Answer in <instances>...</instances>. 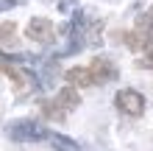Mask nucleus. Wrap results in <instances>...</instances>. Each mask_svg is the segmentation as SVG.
Listing matches in <instances>:
<instances>
[{
	"instance_id": "obj_2",
	"label": "nucleus",
	"mask_w": 153,
	"mask_h": 151,
	"mask_svg": "<svg viewBox=\"0 0 153 151\" xmlns=\"http://www.w3.org/2000/svg\"><path fill=\"white\" fill-rule=\"evenodd\" d=\"M120 39H123L131 50H142V53H150V50H153V6L148 8L145 14L137 17L134 31H123V34H120Z\"/></svg>"
},
{
	"instance_id": "obj_4",
	"label": "nucleus",
	"mask_w": 153,
	"mask_h": 151,
	"mask_svg": "<svg viewBox=\"0 0 153 151\" xmlns=\"http://www.w3.org/2000/svg\"><path fill=\"white\" fill-rule=\"evenodd\" d=\"M114 106L120 109L123 115H128V118H139L142 112H145V95L139 90H131V87H125L114 95Z\"/></svg>"
},
{
	"instance_id": "obj_7",
	"label": "nucleus",
	"mask_w": 153,
	"mask_h": 151,
	"mask_svg": "<svg viewBox=\"0 0 153 151\" xmlns=\"http://www.w3.org/2000/svg\"><path fill=\"white\" fill-rule=\"evenodd\" d=\"M64 78H67L70 87H75V90H81V87H95V78H92V73H89V67H70L64 73Z\"/></svg>"
},
{
	"instance_id": "obj_9",
	"label": "nucleus",
	"mask_w": 153,
	"mask_h": 151,
	"mask_svg": "<svg viewBox=\"0 0 153 151\" xmlns=\"http://www.w3.org/2000/svg\"><path fill=\"white\" fill-rule=\"evenodd\" d=\"M39 106H42V115H45L48 120H59V123H61V120L67 118V112L61 109V106H59L56 101H42Z\"/></svg>"
},
{
	"instance_id": "obj_10",
	"label": "nucleus",
	"mask_w": 153,
	"mask_h": 151,
	"mask_svg": "<svg viewBox=\"0 0 153 151\" xmlns=\"http://www.w3.org/2000/svg\"><path fill=\"white\" fill-rule=\"evenodd\" d=\"M48 140H50L59 151H81V146L75 143V140H70V137H64V134H56V131H50Z\"/></svg>"
},
{
	"instance_id": "obj_8",
	"label": "nucleus",
	"mask_w": 153,
	"mask_h": 151,
	"mask_svg": "<svg viewBox=\"0 0 153 151\" xmlns=\"http://www.w3.org/2000/svg\"><path fill=\"white\" fill-rule=\"evenodd\" d=\"M53 101H56L64 112H73V109H78V106H81V92L75 90V87L67 84V87H61V90H59V95H56Z\"/></svg>"
},
{
	"instance_id": "obj_6",
	"label": "nucleus",
	"mask_w": 153,
	"mask_h": 151,
	"mask_svg": "<svg viewBox=\"0 0 153 151\" xmlns=\"http://www.w3.org/2000/svg\"><path fill=\"white\" fill-rule=\"evenodd\" d=\"M89 73H92V78H95V87H97V84L117 81L120 70H117V65H114L111 59H106V56H97V59H92V65H89Z\"/></svg>"
},
{
	"instance_id": "obj_1",
	"label": "nucleus",
	"mask_w": 153,
	"mask_h": 151,
	"mask_svg": "<svg viewBox=\"0 0 153 151\" xmlns=\"http://www.w3.org/2000/svg\"><path fill=\"white\" fill-rule=\"evenodd\" d=\"M22 62H25V56H8V53L0 50V73H6L8 78H11L17 95H28L31 90L39 87L36 84V76H33Z\"/></svg>"
},
{
	"instance_id": "obj_5",
	"label": "nucleus",
	"mask_w": 153,
	"mask_h": 151,
	"mask_svg": "<svg viewBox=\"0 0 153 151\" xmlns=\"http://www.w3.org/2000/svg\"><path fill=\"white\" fill-rule=\"evenodd\" d=\"M25 37L39 42V45H48V42L56 39V25H53L48 17H33L28 23V28H25Z\"/></svg>"
},
{
	"instance_id": "obj_12",
	"label": "nucleus",
	"mask_w": 153,
	"mask_h": 151,
	"mask_svg": "<svg viewBox=\"0 0 153 151\" xmlns=\"http://www.w3.org/2000/svg\"><path fill=\"white\" fill-rule=\"evenodd\" d=\"M137 67H142V70H153V50H150V53H145V56L137 62Z\"/></svg>"
},
{
	"instance_id": "obj_3",
	"label": "nucleus",
	"mask_w": 153,
	"mask_h": 151,
	"mask_svg": "<svg viewBox=\"0 0 153 151\" xmlns=\"http://www.w3.org/2000/svg\"><path fill=\"white\" fill-rule=\"evenodd\" d=\"M6 131H8L11 140H17V143H39V140H48V134H50L48 129H42L39 123L31 120V118H22V120L8 123Z\"/></svg>"
},
{
	"instance_id": "obj_11",
	"label": "nucleus",
	"mask_w": 153,
	"mask_h": 151,
	"mask_svg": "<svg viewBox=\"0 0 153 151\" xmlns=\"http://www.w3.org/2000/svg\"><path fill=\"white\" fill-rule=\"evenodd\" d=\"M14 34H17V25L11 20L0 25V42H3V45H11V42H14Z\"/></svg>"
},
{
	"instance_id": "obj_13",
	"label": "nucleus",
	"mask_w": 153,
	"mask_h": 151,
	"mask_svg": "<svg viewBox=\"0 0 153 151\" xmlns=\"http://www.w3.org/2000/svg\"><path fill=\"white\" fill-rule=\"evenodd\" d=\"M20 0H0V11H8V8H17Z\"/></svg>"
}]
</instances>
